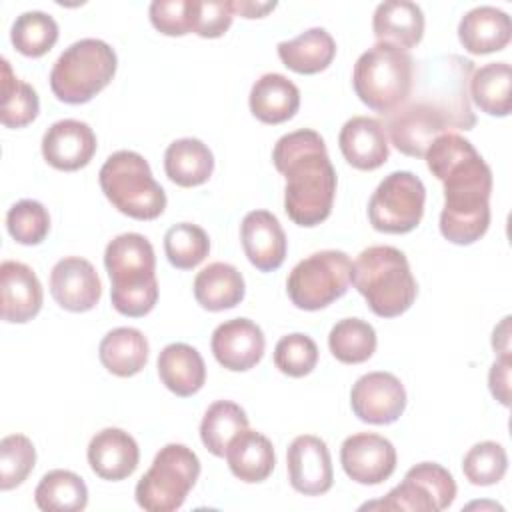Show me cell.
Here are the masks:
<instances>
[{
    "label": "cell",
    "instance_id": "6da1fadb",
    "mask_svg": "<svg viewBox=\"0 0 512 512\" xmlns=\"http://www.w3.org/2000/svg\"><path fill=\"white\" fill-rule=\"evenodd\" d=\"M474 70V62L458 54L416 64L408 98L382 124L398 152L424 158L436 136L476 126L468 94Z\"/></svg>",
    "mask_w": 512,
    "mask_h": 512
},
{
    "label": "cell",
    "instance_id": "7a4b0ae2",
    "mask_svg": "<svg viewBox=\"0 0 512 512\" xmlns=\"http://www.w3.org/2000/svg\"><path fill=\"white\" fill-rule=\"evenodd\" d=\"M424 158L432 176L444 186L442 236L458 246L474 244L490 226V166L472 142L456 132L436 136Z\"/></svg>",
    "mask_w": 512,
    "mask_h": 512
},
{
    "label": "cell",
    "instance_id": "3957f363",
    "mask_svg": "<svg viewBox=\"0 0 512 512\" xmlns=\"http://www.w3.org/2000/svg\"><path fill=\"white\" fill-rule=\"evenodd\" d=\"M272 162L286 178L284 210L288 218L304 228L324 222L336 196V170L324 138L310 128L288 132L274 144Z\"/></svg>",
    "mask_w": 512,
    "mask_h": 512
},
{
    "label": "cell",
    "instance_id": "277c9868",
    "mask_svg": "<svg viewBox=\"0 0 512 512\" xmlns=\"http://www.w3.org/2000/svg\"><path fill=\"white\" fill-rule=\"evenodd\" d=\"M104 266L110 276V300L116 312L140 318L152 312L158 300L156 256L150 240L138 232L112 238L104 250Z\"/></svg>",
    "mask_w": 512,
    "mask_h": 512
},
{
    "label": "cell",
    "instance_id": "5b68a950",
    "mask_svg": "<svg viewBox=\"0 0 512 512\" xmlns=\"http://www.w3.org/2000/svg\"><path fill=\"white\" fill-rule=\"evenodd\" d=\"M352 286L380 318L404 314L416 300L418 286L408 258L394 246H370L352 264Z\"/></svg>",
    "mask_w": 512,
    "mask_h": 512
},
{
    "label": "cell",
    "instance_id": "8992f818",
    "mask_svg": "<svg viewBox=\"0 0 512 512\" xmlns=\"http://www.w3.org/2000/svg\"><path fill=\"white\" fill-rule=\"evenodd\" d=\"M98 180L108 202L134 220H154L166 208V192L138 152L118 150L110 154Z\"/></svg>",
    "mask_w": 512,
    "mask_h": 512
},
{
    "label": "cell",
    "instance_id": "52a82bcc",
    "mask_svg": "<svg viewBox=\"0 0 512 512\" xmlns=\"http://www.w3.org/2000/svg\"><path fill=\"white\" fill-rule=\"evenodd\" d=\"M412 76L414 60L406 50L376 42L356 60L352 84L368 108L386 116L408 98Z\"/></svg>",
    "mask_w": 512,
    "mask_h": 512
},
{
    "label": "cell",
    "instance_id": "ba28073f",
    "mask_svg": "<svg viewBox=\"0 0 512 512\" xmlns=\"http://www.w3.org/2000/svg\"><path fill=\"white\" fill-rule=\"evenodd\" d=\"M118 58L110 44L82 38L70 44L54 62L50 88L60 102L84 104L102 92L116 74Z\"/></svg>",
    "mask_w": 512,
    "mask_h": 512
},
{
    "label": "cell",
    "instance_id": "9c48e42d",
    "mask_svg": "<svg viewBox=\"0 0 512 512\" xmlns=\"http://www.w3.org/2000/svg\"><path fill=\"white\" fill-rule=\"evenodd\" d=\"M200 476V460L186 444H166L158 450L148 472L138 480L134 496L148 512L178 510Z\"/></svg>",
    "mask_w": 512,
    "mask_h": 512
},
{
    "label": "cell",
    "instance_id": "30bf717a",
    "mask_svg": "<svg viewBox=\"0 0 512 512\" xmlns=\"http://www.w3.org/2000/svg\"><path fill=\"white\" fill-rule=\"evenodd\" d=\"M352 262L342 250H320L300 260L286 282L288 298L300 310H320L342 298L350 284Z\"/></svg>",
    "mask_w": 512,
    "mask_h": 512
},
{
    "label": "cell",
    "instance_id": "8fae6325",
    "mask_svg": "<svg viewBox=\"0 0 512 512\" xmlns=\"http://www.w3.org/2000/svg\"><path fill=\"white\" fill-rule=\"evenodd\" d=\"M424 182L408 170L390 172L374 190L368 202V220L384 234L412 232L424 214Z\"/></svg>",
    "mask_w": 512,
    "mask_h": 512
},
{
    "label": "cell",
    "instance_id": "7c38bea8",
    "mask_svg": "<svg viewBox=\"0 0 512 512\" xmlns=\"http://www.w3.org/2000/svg\"><path fill=\"white\" fill-rule=\"evenodd\" d=\"M456 498V482L452 474L436 462H420L412 466L404 480L384 498L366 502L360 510H410L440 512Z\"/></svg>",
    "mask_w": 512,
    "mask_h": 512
},
{
    "label": "cell",
    "instance_id": "4fadbf2b",
    "mask_svg": "<svg viewBox=\"0 0 512 512\" xmlns=\"http://www.w3.org/2000/svg\"><path fill=\"white\" fill-rule=\"evenodd\" d=\"M352 412L366 424H392L406 408V390L392 372H368L350 390Z\"/></svg>",
    "mask_w": 512,
    "mask_h": 512
},
{
    "label": "cell",
    "instance_id": "5bb4252c",
    "mask_svg": "<svg viewBox=\"0 0 512 512\" xmlns=\"http://www.w3.org/2000/svg\"><path fill=\"white\" fill-rule=\"evenodd\" d=\"M340 464L350 480L374 486L388 480L396 470V448L380 434L358 432L342 442Z\"/></svg>",
    "mask_w": 512,
    "mask_h": 512
},
{
    "label": "cell",
    "instance_id": "9a60e30c",
    "mask_svg": "<svg viewBox=\"0 0 512 512\" xmlns=\"http://www.w3.org/2000/svg\"><path fill=\"white\" fill-rule=\"evenodd\" d=\"M288 480L304 496H320L332 488L334 470L326 442L312 434H300L286 452Z\"/></svg>",
    "mask_w": 512,
    "mask_h": 512
},
{
    "label": "cell",
    "instance_id": "2e32d148",
    "mask_svg": "<svg viewBox=\"0 0 512 512\" xmlns=\"http://www.w3.org/2000/svg\"><path fill=\"white\" fill-rule=\"evenodd\" d=\"M210 348L220 366L230 372H246L262 360L266 338L256 322L232 318L214 328Z\"/></svg>",
    "mask_w": 512,
    "mask_h": 512
},
{
    "label": "cell",
    "instance_id": "e0dca14e",
    "mask_svg": "<svg viewBox=\"0 0 512 512\" xmlns=\"http://www.w3.org/2000/svg\"><path fill=\"white\" fill-rule=\"evenodd\" d=\"M50 294L68 312H88L100 302L102 284L86 258L66 256L50 272Z\"/></svg>",
    "mask_w": 512,
    "mask_h": 512
},
{
    "label": "cell",
    "instance_id": "ac0fdd59",
    "mask_svg": "<svg viewBox=\"0 0 512 512\" xmlns=\"http://www.w3.org/2000/svg\"><path fill=\"white\" fill-rule=\"evenodd\" d=\"M94 130L74 118H64L54 122L42 136V156L44 160L64 172H74L84 168L96 152Z\"/></svg>",
    "mask_w": 512,
    "mask_h": 512
},
{
    "label": "cell",
    "instance_id": "d6986e66",
    "mask_svg": "<svg viewBox=\"0 0 512 512\" xmlns=\"http://www.w3.org/2000/svg\"><path fill=\"white\" fill-rule=\"evenodd\" d=\"M240 240L246 258L260 272H272L286 258V234L278 218L268 210H252L242 218Z\"/></svg>",
    "mask_w": 512,
    "mask_h": 512
},
{
    "label": "cell",
    "instance_id": "ffe728a7",
    "mask_svg": "<svg viewBox=\"0 0 512 512\" xmlns=\"http://www.w3.org/2000/svg\"><path fill=\"white\" fill-rule=\"evenodd\" d=\"M0 296L2 320L14 324L32 320L40 312L44 300L36 272L16 260H4L0 264Z\"/></svg>",
    "mask_w": 512,
    "mask_h": 512
},
{
    "label": "cell",
    "instance_id": "44dd1931",
    "mask_svg": "<svg viewBox=\"0 0 512 512\" xmlns=\"http://www.w3.org/2000/svg\"><path fill=\"white\" fill-rule=\"evenodd\" d=\"M86 456L96 476L118 482L132 476L138 468L140 448L126 430L104 428L92 436Z\"/></svg>",
    "mask_w": 512,
    "mask_h": 512
},
{
    "label": "cell",
    "instance_id": "7402d4cb",
    "mask_svg": "<svg viewBox=\"0 0 512 512\" xmlns=\"http://www.w3.org/2000/svg\"><path fill=\"white\" fill-rule=\"evenodd\" d=\"M338 146L344 160L358 170H376L388 156V136L380 120L370 116H352L338 134Z\"/></svg>",
    "mask_w": 512,
    "mask_h": 512
},
{
    "label": "cell",
    "instance_id": "603a6c76",
    "mask_svg": "<svg viewBox=\"0 0 512 512\" xmlns=\"http://www.w3.org/2000/svg\"><path fill=\"white\" fill-rule=\"evenodd\" d=\"M512 36L510 16L496 6H476L458 24V40L470 54H490L504 50Z\"/></svg>",
    "mask_w": 512,
    "mask_h": 512
},
{
    "label": "cell",
    "instance_id": "cb8c5ba5",
    "mask_svg": "<svg viewBox=\"0 0 512 512\" xmlns=\"http://www.w3.org/2000/svg\"><path fill=\"white\" fill-rule=\"evenodd\" d=\"M372 30L378 42L408 52L424 36V12L410 0L380 2L372 16Z\"/></svg>",
    "mask_w": 512,
    "mask_h": 512
},
{
    "label": "cell",
    "instance_id": "d4e9b609",
    "mask_svg": "<svg viewBox=\"0 0 512 512\" xmlns=\"http://www.w3.org/2000/svg\"><path fill=\"white\" fill-rule=\"evenodd\" d=\"M250 112L264 124H282L300 108L298 86L278 72L262 74L250 88Z\"/></svg>",
    "mask_w": 512,
    "mask_h": 512
},
{
    "label": "cell",
    "instance_id": "484cf974",
    "mask_svg": "<svg viewBox=\"0 0 512 512\" xmlns=\"http://www.w3.org/2000/svg\"><path fill=\"white\" fill-rule=\"evenodd\" d=\"M158 376L176 396L188 398L206 382V364L200 352L184 342H172L158 354Z\"/></svg>",
    "mask_w": 512,
    "mask_h": 512
},
{
    "label": "cell",
    "instance_id": "4316f807",
    "mask_svg": "<svg viewBox=\"0 0 512 512\" xmlns=\"http://www.w3.org/2000/svg\"><path fill=\"white\" fill-rule=\"evenodd\" d=\"M226 460L230 472L246 484L264 482L276 464L272 442L264 434L248 428L232 438L226 448Z\"/></svg>",
    "mask_w": 512,
    "mask_h": 512
},
{
    "label": "cell",
    "instance_id": "83f0119b",
    "mask_svg": "<svg viewBox=\"0 0 512 512\" xmlns=\"http://www.w3.org/2000/svg\"><path fill=\"white\" fill-rule=\"evenodd\" d=\"M192 288L196 302L210 312H222L238 306L246 292L240 270L226 262H212L204 266L196 274Z\"/></svg>",
    "mask_w": 512,
    "mask_h": 512
},
{
    "label": "cell",
    "instance_id": "f1b7e54d",
    "mask_svg": "<svg viewBox=\"0 0 512 512\" xmlns=\"http://www.w3.org/2000/svg\"><path fill=\"white\" fill-rule=\"evenodd\" d=\"M278 56L286 68L298 74H318L336 56V42L326 28H308L292 40L278 44Z\"/></svg>",
    "mask_w": 512,
    "mask_h": 512
},
{
    "label": "cell",
    "instance_id": "f546056e",
    "mask_svg": "<svg viewBox=\"0 0 512 512\" xmlns=\"http://www.w3.org/2000/svg\"><path fill=\"white\" fill-rule=\"evenodd\" d=\"M148 352L146 336L138 328L130 326L110 330L98 346L102 366L120 378L138 374L148 362Z\"/></svg>",
    "mask_w": 512,
    "mask_h": 512
},
{
    "label": "cell",
    "instance_id": "4dcf8cb0",
    "mask_svg": "<svg viewBox=\"0 0 512 512\" xmlns=\"http://www.w3.org/2000/svg\"><path fill=\"white\" fill-rule=\"evenodd\" d=\"M166 176L182 186L192 188L208 182L214 172V156L198 138H178L164 152Z\"/></svg>",
    "mask_w": 512,
    "mask_h": 512
},
{
    "label": "cell",
    "instance_id": "1f68e13d",
    "mask_svg": "<svg viewBox=\"0 0 512 512\" xmlns=\"http://www.w3.org/2000/svg\"><path fill=\"white\" fill-rule=\"evenodd\" d=\"M512 68L508 62H488L472 72L468 94L470 100L490 116L510 114Z\"/></svg>",
    "mask_w": 512,
    "mask_h": 512
},
{
    "label": "cell",
    "instance_id": "d6a6232c",
    "mask_svg": "<svg viewBox=\"0 0 512 512\" xmlns=\"http://www.w3.org/2000/svg\"><path fill=\"white\" fill-rule=\"evenodd\" d=\"M34 500L44 512H80L88 504V488L78 474L56 468L40 478Z\"/></svg>",
    "mask_w": 512,
    "mask_h": 512
},
{
    "label": "cell",
    "instance_id": "836d02e7",
    "mask_svg": "<svg viewBox=\"0 0 512 512\" xmlns=\"http://www.w3.org/2000/svg\"><path fill=\"white\" fill-rule=\"evenodd\" d=\"M248 428L244 408L230 400H216L208 406L200 422V440L214 456H226V448L236 434Z\"/></svg>",
    "mask_w": 512,
    "mask_h": 512
},
{
    "label": "cell",
    "instance_id": "e575fe53",
    "mask_svg": "<svg viewBox=\"0 0 512 512\" xmlns=\"http://www.w3.org/2000/svg\"><path fill=\"white\" fill-rule=\"evenodd\" d=\"M376 330L362 318H342L328 334L332 356L344 364H362L376 352Z\"/></svg>",
    "mask_w": 512,
    "mask_h": 512
},
{
    "label": "cell",
    "instance_id": "d590c367",
    "mask_svg": "<svg viewBox=\"0 0 512 512\" xmlns=\"http://www.w3.org/2000/svg\"><path fill=\"white\" fill-rule=\"evenodd\" d=\"M40 112L36 90L20 80L6 58H2V108L0 120L6 128H24Z\"/></svg>",
    "mask_w": 512,
    "mask_h": 512
},
{
    "label": "cell",
    "instance_id": "8d00e7d4",
    "mask_svg": "<svg viewBox=\"0 0 512 512\" xmlns=\"http://www.w3.org/2000/svg\"><path fill=\"white\" fill-rule=\"evenodd\" d=\"M10 40L20 54L28 58H40L56 44L58 24L46 12L28 10L16 16L10 30Z\"/></svg>",
    "mask_w": 512,
    "mask_h": 512
},
{
    "label": "cell",
    "instance_id": "74e56055",
    "mask_svg": "<svg viewBox=\"0 0 512 512\" xmlns=\"http://www.w3.org/2000/svg\"><path fill=\"white\" fill-rule=\"evenodd\" d=\"M164 252L174 268L192 270L208 256L210 238L198 224L180 222L166 230Z\"/></svg>",
    "mask_w": 512,
    "mask_h": 512
},
{
    "label": "cell",
    "instance_id": "f35d334b",
    "mask_svg": "<svg viewBox=\"0 0 512 512\" xmlns=\"http://www.w3.org/2000/svg\"><path fill=\"white\" fill-rule=\"evenodd\" d=\"M508 470V456L502 444L484 440L474 444L462 460V472L474 486L498 484Z\"/></svg>",
    "mask_w": 512,
    "mask_h": 512
},
{
    "label": "cell",
    "instance_id": "ab89813d",
    "mask_svg": "<svg viewBox=\"0 0 512 512\" xmlns=\"http://www.w3.org/2000/svg\"><path fill=\"white\" fill-rule=\"evenodd\" d=\"M36 464V448L24 434H10L0 440V490L20 486Z\"/></svg>",
    "mask_w": 512,
    "mask_h": 512
},
{
    "label": "cell",
    "instance_id": "60d3db41",
    "mask_svg": "<svg viewBox=\"0 0 512 512\" xmlns=\"http://www.w3.org/2000/svg\"><path fill=\"white\" fill-rule=\"evenodd\" d=\"M8 234L24 246L40 244L50 230V214L38 200H18L6 214Z\"/></svg>",
    "mask_w": 512,
    "mask_h": 512
},
{
    "label": "cell",
    "instance_id": "b9f144b4",
    "mask_svg": "<svg viewBox=\"0 0 512 512\" xmlns=\"http://www.w3.org/2000/svg\"><path fill=\"white\" fill-rule=\"evenodd\" d=\"M318 362V346L316 342L302 334H286L276 342L274 348V366L290 376V378H302L308 376Z\"/></svg>",
    "mask_w": 512,
    "mask_h": 512
},
{
    "label": "cell",
    "instance_id": "7bdbcfd3",
    "mask_svg": "<svg viewBox=\"0 0 512 512\" xmlns=\"http://www.w3.org/2000/svg\"><path fill=\"white\" fill-rule=\"evenodd\" d=\"M152 26L166 36L192 32L194 0H154L148 8Z\"/></svg>",
    "mask_w": 512,
    "mask_h": 512
},
{
    "label": "cell",
    "instance_id": "ee69618b",
    "mask_svg": "<svg viewBox=\"0 0 512 512\" xmlns=\"http://www.w3.org/2000/svg\"><path fill=\"white\" fill-rule=\"evenodd\" d=\"M232 10L224 0H194L192 32L202 38H220L232 24Z\"/></svg>",
    "mask_w": 512,
    "mask_h": 512
},
{
    "label": "cell",
    "instance_id": "f6af8a7d",
    "mask_svg": "<svg viewBox=\"0 0 512 512\" xmlns=\"http://www.w3.org/2000/svg\"><path fill=\"white\" fill-rule=\"evenodd\" d=\"M510 358H498L488 372V386L492 396L502 404H510Z\"/></svg>",
    "mask_w": 512,
    "mask_h": 512
},
{
    "label": "cell",
    "instance_id": "bcb514c9",
    "mask_svg": "<svg viewBox=\"0 0 512 512\" xmlns=\"http://www.w3.org/2000/svg\"><path fill=\"white\" fill-rule=\"evenodd\" d=\"M228 6L232 10L234 16H242V18H262L268 12H272L276 8V2H262V0H228Z\"/></svg>",
    "mask_w": 512,
    "mask_h": 512
},
{
    "label": "cell",
    "instance_id": "7dc6e473",
    "mask_svg": "<svg viewBox=\"0 0 512 512\" xmlns=\"http://www.w3.org/2000/svg\"><path fill=\"white\" fill-rule=\"evenodd\" d=\"M492 346L500 358H510V316L502 318V322L494 328Z\"/></svg>",
    "mask_w": 512,
    "mask_h": 512
}]
</instances>
